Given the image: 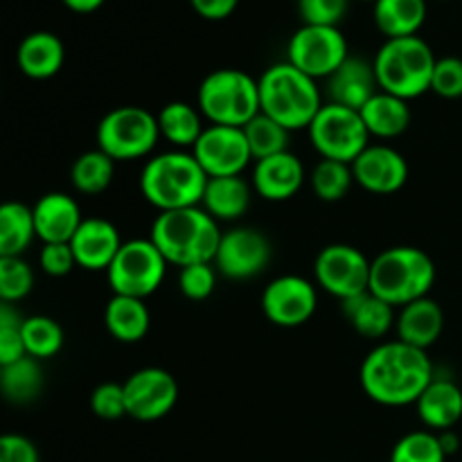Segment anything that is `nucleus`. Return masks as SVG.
I'll use <instances>...</instances> for the list:
<instances>
[{
	"label": "nucleus",
	"mask_w": 462,
	"mask_h": 462,
	"mask_svg": "<svg viewBox=\"0 0 462 462\" xmlns=\"http://www.w3.org/2000/svg\"><path fill=\"white\" fill-rule=\"evenodd\" d=\"M361 388L382 406H411L436 379L427 350L402 341L379 343L361 364Z\"/></svg>",
	"instance_id": "1"
},
{
	"label": "nucleus",
	"mask_w": 462,
	"mask_h": 462,
	"mask_svg": "<svg viewBox=\"0 0 462 462\" xmlns=\"http://www.w3.org/2000/svg\"><path fill=\"white\" fill-rule=\"evenodd\" d=\"M221 237L224 233L219 230V221L208 215L201 206L161 212L149 235L167 264H176L179 269L208 262L215 264Z\"/></svg>",
	"instance_id": "2"
},
{
	"label": "nucleus",
	"mask_w": 462,
	"mask_h": 462,
	"mask_svg": "<svg viewBox=\"0 0 462 462\" xmlns=\"http://www.w3.org/2000/svg\"><path fill=\"white\" fill-rule=\"evenodd\" d=\"M208 174L192 152L174 149L149 158L140 174V192L161 212L201 206Z\"/></svg>",
	"instance_id": "3"
},
{
	"label": "nucleus",
	"mask_w": 462,
	"mask_h": 462,
	"mask_svg": "<svg viewBox=\"0 0 462 462\" xmlns=\"http://www.w3.org/2000/svg\"><path fill=\"white\" fill-rule=\"evenodd\" d=\"M257 81H260L262 113L280 122L284 129H310L314 117L323 108V97L316 79L289 61L266 68Z\"/></svg>",
	"instance_id": "4"
},
{
	"label": "nucleus",
	"mask_w": 462,
	"mask_h": 462,
	"mask_svg": "<svg viewBox=\"0 0 462 462\" xmlns=\"http://www.w3.org/2000/svg\"><path fill=\"white\" fill-rule=\"evenodd\" d=\"M436 284V262L415 246H393L379 253L370 266V291L393 307L427 298Z\"/></svg>",
	"instance_id": "5"
},
{
	"label": "nucleus",
	"mask_w": 462,
	"mask_h": 462,
	"mask_svg": "<svg viewBox=\"0 0 462 462\" xmlns=\"http://www.w3.org/2000/svg\"><path fill=\"white\" fill-rule=\"evenodd\" d=\"M379 90L402 99H415L431 90L438 57L420 36L386 39L374 57Z\"/></svg>",
	"instance_id": "6"
},
{
	"label": "nucleus",
	"mask_w": 462,
	"mask_h": 462,
	"mask_svg": "<svg viewBox=\"0 0 462 462\" xmlns=\"http://www.w3.org/2000/svg\"><path fill=\"white\" fill-rule=\"evenodd\" d=\"M197 102L210 125L244 129L262 113L260 81L237 68H221L201 81Z\"/></svg>",
	"instance_id": "7"
},
{
	"label": "nucleus",
	"mask_w": 462,
	"mask_h": 462,
	"mask_svg": "<svg viewBox=\"0 0 462 462\" xmlns=\"http://www.w3.org/2000/svg\"><path fill=\"white\" fill-rule=\"evenodd\" d=\"M158 140V117L143 106H117L97 125V149L108 153L116 162L149 156Z\"/></svg>",
	"instance_id": "8"
},
{
	"label": "nucleus",
	"mask_w": 462,
	"mask_h": 462,
	"mask_svg": "<svg viewBox=\"0 0 462 462\" xmlns=\"http://www.w3.org/2000/svg\"><path fill=\"white\" fill-rule=\"evenodd\" d=\"M307 131L320 158L350 162V165L370 144V134L361 113L334 102L323 104Z\"/></svg>",
	"instance_id": "9"
},
{
	"label": "nucleus",
	"mask_w": 462,
	"mask_h": 462,
	"mask_svg": "<svg viewBox=\"0 0 462 462\" xmlns=\"http://www.w3.org/2000/svg\"><path fill=\"white\" fill-rule=\"evenodd\" d=\"M167 266L170 264L152 239H129L108 266V284L116 296L147 300L165 280Z\"/></svg>",
	"instance_id": "10"
},
{
	"label": "nucleus",
	"mask_w": 462,
	"mask_h": 462,
	"mask_svg": "<svg viewBox=\"0 0 462 462\" xmlns=\"http://www.w3.org/2000/svg\"><path fill=\"white\" fill-rule=\"evenodd\" d=\"M347 57V39L338 27L302 25L287 45V61L311 79H329Z\"/></svg>",
	"instance_id": "11"
},
{
	"label": "nucleus",
	"mask_w": 462,
	"mask_h": 462,
	"mask_svg": "<svg viewBox=\"0 0 462 462\" xmlns=\"http://www.w3.org/2000/svg\"><path fill=\"white\" fill-rule=\"evenodd\" d=\"M373 262L350 244H329L316 255L314 275L319 287L338 300H347L370 291Z\"/></svg>",
	"instance_id": "12"
},
{
	"label": "nucleus",
	"mask_w": 462,
	"mask_h": 462,
	"mask_svg": "<svg viewBox=\"0 0 462 462\" xmlns=\"http://www.w3.org/2000/svg\"><path fill=\"white\" fill-rule=\"evenodd\" d=\"M126 395V415L138 422H156L179 402V382L174 374L162 368H143L135 370L125 382Z\"/></svg>",
	"instance_id": "13"
},
{
	"label": "nucleus",
	"mask_w": 462,
	"mask_h": 462,
	"mask_svg": "<svg viewBox=\"0 0 462 462\" xmlns=\"http://www.w3.org/2000/svg\"><path fill=\"white\" fill-rule=\"evenodd\" d=\"M194 158L208 179H219V176H242L248 162L253 161L251 147L246 143L244 129L237 126L210 125L192 147Z\"/></svg>",
	"instance_id": "14"
},
{
	"label": "nucleus",
	"mask_w": 462,
	"mask_h": 462,
	"mask_svg": "<svg viewBox=\"0 0 462 462\" xmlns=\"http://www.w3.org/2000/svg\"><path fill=\"white\" fill-rule=\"evenodd\" d=\"M319 307L316 287L302 275H280L262 293V311L278 328H300Z\"/></svg>",
	"instance_id": "15"
},
{
	"label": "nucleus",
	"mask_w": 462,
	"mask_h": 462,
	"mask_svg": "<svg viewBox=\"0 0 462 462\" xmlns=\"http://www.w3.org/2000/svg\"><path fill=\"white\" fill-rule=\"evenodd\" d=\"M273 248L264 233L248 226L224 233L217 251L215 266L221 275L230 280H248L260 275L269 266Z\"/></svg>",
	"instance_id": "16"
},
{
	"label": "nucleus",
	"mask_w": 462,
	"mask_h": 462,
	"mask_svg": "<svg viewBox=\"0 0 462 462\" xmlns=\"http://www.w3.org/2000/svg\"><path fill=\"white\" fill-rule=\"evenodd\" d=\"M355 183L370 194H395L409 180V162L388 144H368L364 153L352 162Z\"/></svg>",
	"instance_id": "17"
},
{
	"label": "nucleus",
	"mask_w": 462,
	"mask_h": 462,
	"mask_svg": "<svg viewBox=\"0 0 462 462\" xmlns=\"http://www.w3.org/2000/svg\"><path fill=\"white\" fill-rule=\"evenodd\" d=\"M305 185V165L291 152L255 161L253 167V189L266 201H289Z\"/></svg>",
	"instance_id": "18"
},
{
	"label": "nucleus",
	"mask_w": 462,
	"mask_h": 462,
	"mask_svg": "<svg viewBox=\"0 0 462 462\" xmlns=\"http://www.w3.org/2000/svg\"><path fill=\"white\" fill-rule=\"evenodd\" d=\"M122 244L125 242L120 239V233L111 221L90 217L79 226L70 246L75 253L77 266L86 271H108V266L120 253Z\"/></svg>",
	"instance_id": "19"
},
{
	"label": "nucleus",
	"mask_w": 462,
	"mask_h": 462,
	"mask_svg": "<svg viewBox=\"0 0 462 462\" xmlns=\"http://www.w3.org/2000/svg\"><path fill=\"white\" fill-rule=\"evenodd\" d=\"M36 224V237L43 244H70L81 219L79 203L66 192H48L32 208Z\"/></svg>",
	"instance_id": "20"
},
{
	"label": "nucleus",
	"mask_w": 462,
	"mask_h": 462,
	"mask_svg": "<svg viewBox=\"0 0 462 462\" xmlns=\"http://www.w3.org/2000/svg\"><path fill=\"white\" fill-rule=\"evenodd\" d=\"M329 102L361 111L379 93L374 63L359 57H347L328 79Z\"/></svg>",
	"instance_id": "21"
},
{
	"label": "nucleus",
	"mask_w": 462,
	"mask_h": 462,
	"mask_svg": "<svg viewBox=\"0 0 462 462\" xmlns=\"http://www.w3.org/2000/svg\"><path fill=\"white\" fill-rule=\"evenodd\" d=\"M395 329L397 341L409 343L420 350H429L431 346H436L442 329H445L442 307L433 298H420V300L402 307L400 314H397Z\"/></svg>",
	"instance_id": "22"
},
{
	"label": "nucleus",
	"mask_w": 462,
	"mask_h": 462,
	"mask_svg": "<svg viewBox=\"0 0 462 462\" xmlns=\"http://www.w3.org/2000/svg\"><path fill=\"white\" fill-rule=\"evenodd\" d=\"M420 420L429 431H451L462 418V391L451 379H433L415 402Z\"/></svg>",
	"instance_id": "23"
},
{
	"label": "nucleus",
	"mask_w": 462,
	"mask_h": 462,
	"mask_svg": "<svg viewBox=\"0 0 462 462\" xmlns=\"http://www.w3.org/2000/svg\"><path fill=\"white\" fill-rule=\"evenodd\" d=\"M66 59L61 39L52 32H32L18 43L16 63L30 79H50L57 75Z\"/></svg>",
	"instance_id": "24"
},
{
	"label": "nucleus",
	"mask_w": 462,
	"mask_h": 462,
	"mask_svg": "<svg viewBox=\"0 0 462 462\" xmlns=\"http://www.w3.org/2000/svg\"><path fill=\"white\" fill-rule=\"evenodd\" d=\"M341 305L343 316L352 325V329L365 338H383L397 323L395 307L391 302L382 300L379 296H374L373 291L347 298Z\"/></svg>",
	"instance_id": "25"
},
{
	"label": "nucleus",
	"mask_w": 462,
	"mask_h": 462,
	"mask_svg": "<svg viewBox=\"0 0 462 462\" xmlns=\"http://www.w3.org/2000/svg\"><path fill=\"white\" fill-rule=\"evenodd\" d=\"M251 197V185L242 176H219L208 179L201 208L217 221H235L246 215Z\"/></svg>",
	"instance_id": "26"
},
{
	"label": "nucleus",
	"mask_w": 462,
	"mask_h": 462,
	"mask_svg": "<svg viewBox=\"0 0 462 462\" xmlns=\"http://www.w3.org/2000/svg\"><path fill=\"white\" fill-rule=\"evenodd\" d=\"M359 113L364 117L370 138L374 135V138L382 140H391L402 135L409 129L411 120H413L409 102L402 97H395L391 93H383V90H379Z\"/></svg>",
	"instance_id": "27"
},
{
	"label": "nucleus",
	"mask_w": 462,
	"mask_h": 462,
	"mask_svg": "<svg viewBox=\"0 0 462 462\" xmlns=\"http://www.w3.org/2000/svg\"><path fill=\"white\" fill-rule=\"evenodd\" d=\"M104 325L108 334L120 343H138L147 337L152 316H149L147 305L140 298L116 296L108 300L104 310Z\"/></svg>",
	"instance_id": "28"
},
{
	"label": "nucleus",
	"mask_w": 462,
	"mask_h": 462,
	"mask_svg": "<svg viewBox=\"0 0 462 462\" xmlns=\"http://www.w3.org/2000/svg\"><path fill=\"white\" fill-rule=\"evenodd\" d=\"M374 25L386 39L418 36L427 21V0H377Z\"/></svg>",
	"instance_id": "29"
},
{
	"label": "nucleus",
	"mask_w": 462,
	"mask_h": 462,
	"mask_svg": "<svg viewBox=\"0 0 462 462\" xmlns=\"http://www.w3.org/2000/svg\"><path fill=\"white\" fill-rule=\"evenodd\" d=\"M158 129H161V138L174 144L179 149H192L201 134L206 131L199 106H192L188 102H170L161 108L158 113Z\"/></svg>",
	"instance_id": "30"
},
{
	"label": "nucleus",
	"mask_w": 462,
	"mask_h": 462,
	"mask_svg": "<svg viewBox=\"0 0 462 462\" xmlns=\"http://www.w3.org/2000/svg\"><path fill=\"white\" fill-rule=\"evenodd\" d=\"M36 237L34 212L25 203L0 206V257H23Z\"/></svg>",
	"instance_id": "31"
},
{
	"label": "nucleus",
	"mask_w": 462,
	"mask_h": 462,
	"mask_svg": "<svg viewBox=\"0 0 462 462\" xmlns=\"http://www.w3.org/2000/svg\"><path fill=\"white\" fill-rule=\"evenodd\" d=\"M0 388L12 404H30L43 391V368L34 356H23L14 364L0 365Z\"/></svg>",
	"instance_id": "32"
},
{
	"label": "nucleus",
	"mask_w": 462,
	"mask_h": 462,
	"mask_svg": "<svg viewBox=\"0 0 462 462\" xmlns=\"http://www.w3.org/2000/svg\"><path fill=\"white\" fill-rule=\"evenodd\" d=\"M113 176H116V161L102 149L84 152L70 167V180L75 189L81 194H88V197L108 189V185L113 183Z\"/></svg>",
	"instance_id": "33"
},
{
	"label": "nucleus",
	"mask_w": 462,
	"mask_h": 462,
	"mask_svg": "<svg viewBox=\"0 0 462 462\" xmlns=\"http://www.w3.org/2000/svg\"><path fill=\"white\" fill-rule=\"evenodd\" d=\"M244 135L251 147L253 161H264V158L289 152V140H291V131L284 129L280 122L264 113L255 116L244 126Z\"/></svg>",
	"instance_id": "34"
},
{
	"label": "nucleus",
	"mask_w": 462,
	"mask_h": 462,
	"mask_svg": "<svg viewBox=\"0 0 462 462\" xmlns=\"http://www.w3.org/2000/svg\"><path fill=\"white\" fill-rule=\"evenodd\" d=\"M311 189L316 197L325 203H337L347 197L352 183H355V174H352L350 162L329 161V158H320L319 165L314 167L310 176Z\"/></svg>",
	"instance_id": "35"
},
{
	"label": "nucleus",
	"mask_w": 462,
	"mask_h": 462,
	"mask_svg": "<svg viewBox=\"0 0 462 462\" xmlns=\"http://www.w3.org/2000/svg\"><path fill=\"white\" fill-rule=\"evenodd\" d=\"M23 341H25L27 356L34 359H50L63 346V329L50 316H30L23 320Z\"/></svg>",
	"instance_id": "36"
},
{
	"label": "nucleus",
	"mask_w": 462,
	"mask_h": 462,
	"mask_svg": "<svg viewBox=\"0 0 462 462\" xmlns=\"http://www.w3.org/2000/svg\"><path fill=\"white\" fill-rule=\"evenodd\" d=\"M391 462H447L436 431H411L395 442Z\"/></svg>",
	"instance_id": "37"
},
{
	"label": "nucleus",
	"mask_w": 462,
	"mask_h": 462,
	"mask_svg": "<svg viewBox=\"0 0 462 462\" xmlns=\"http://www.w3.org/2000/svg\"><path fill=\"white\" fill-rule=\"evenodd\" d=\"M34 289V271L23 257H0V300L18 302Z\"/></svg>",
	"instance_id": "38"
},
{
	"label": "nucleus",
	"mask_w": 462,
	"mask_h": 462,
	"mask_svg": "<svg viewBox=\"0 0 462 462\" xmlns=\"http://www.w3.org/2000/svg\"><path fill=\"white\" fill-rule=\"evenodd\" d=\"M23 316L18 314L12 302L0 305V365L14 364V361L27 356L25 341H23Z\"/></svg>",
	"instance_id": "39"
},
{
	"label": "nucleus",
	"mask_w": 462,
	"mask_h": 462,
	"mask_svg": "<svg viewBox=\"0 0 462 462\" xmlns=\"http://www.w3.org/2000/svg\"><path fill=\"white\" fill-rule=\"evenodd\" d=\"M217 266L212 262L208 264H189L183 266L179 273V289L188 300H208L215 293L217 287Z\"/></svg>",
	"instance_id": "40"
},
{
	"label": "nucleus",
	"mask_w": 462,
	"mask_h": 462,
	"mask_svg": "<svg viewBox=\"0 0 462 462\" xmlns=\"http://www.w3.org/2000/svg\"><path fill=\"white\" fill-rule=\"evenodd\" d=\"M350 0H298V14L305 25L338 27L346 18Z\"/></svg>",
	"instance_id": "41"
},
{
	"label": "nucleus",
	"mask_w": 462,
	"mask_h": 462,
	"mask_svg": "<svg viewBox=\"0 0 462 462\" xmlns=\"http://www.w3.org/2000/svg\"><path fill=\"white\" fill-rule=\"evenodd\" d=\"M90 409L99 420H120L126 415L125 383H102L90 395Z\"/></svg>",
	"instance_id": "42"
},
{
	"label": "nucleus",
	"mask_w": 462,
	"mask_h": 462,
	"mask_svg": "<svg viewBox=\"0 0 462 462\" xmlns=\"http://www.w3.org/2000/svg\"><path fill=\"white\" fill-rule=\"evenodd\" d=\"M431 90L445 99L462 97V59L460 57L438 59L436 70H433Z\"/></svg>",
	"instance_id": "43"
},
{
	"label": "nucleus",
	"mask_w": 462,
	"mask_h": 462,
	"mask_svg": "<svg viewBox=\"0 0 462 462\" xmlns=\"http://www.w3.org/2000/svg\"><path fill=\"white\" fill-rule=\"evenodd\" d=\"M39 264L50 278H63L77 266L75 253L70 244H43L39 255Z\"/></svg>",
	"instance_id": "44"
},
{
	"label": "nucleus",
	"mask_w": 462,
	"mask_h": 462,
	"mask_svg": "<svg viewBox=\"0 0 462 462\" xmlns=\"http://www.w3.org/2000/svg\"><path fill=\"white\" fill-rule=\"evenodd\" d=\"M0 462H41V456L30 438L5 433L0 438Z\"/></svg>",
	"instance_id": "45"
},
{
	"label": "nucleus",
	"mask_w": 462,
	"mask_h": 462,
	"mask_svg": "<svg viewBox=\"0 0 462 462\" xmlns=\"http://www.w3.org/2000/svg\"><path fill=\"white\" fill-rule=\"evenodd\" d=\"M189 5L206 21H224L237 9L239 0H189Z\"/></svg>",
	"instance_id": "46"
},
{
	"label": "nucleus",
	"mask_w": 462,
	"mask_h": 462,
	"mask_svg": "<svg viewBox=\"0 0 462 462\" xmlns=\"http://www.w3.org/2000/svg\"><path fill=\"white\" fill-rule=\"evenodd\" d=\"M104 3H106V0H63V5H66L70 12L77 14H93L97 12Z\"/></svg>",
	"instance_id": "47"
},
{
	"label": "nucleus",
	"mask_w": 462,
	"mask_h": 462,
	"mask_svg": "<svg viewBox=\"0 0 462 462\" xmlns=\"http://www.w3.org/2000/svg\"><path fill=\"white\" fill-rule=\"evenodd\" d=\"M438 438H440V445H442V449H445L447 458H449V456H454V454H458L460 438H458V433L454 431V429H451V431L438 433Z\"/></svg>",
	"instance_id": "48"
},
{
	"label": "nucleus",
	"mask_w": 462,
	"mask_h": 462,
	"mask_svg": "<svg viewBox=\"0 0 462 462\" xmlns=\"http://www.w3.org/2000/svg\"><path fill=\"white\" fill-rule=\"evenodd\" d=\"M364 3H377V0H364Z\"/></svg>",
	"instance_id": "49"
}]
</instances>
